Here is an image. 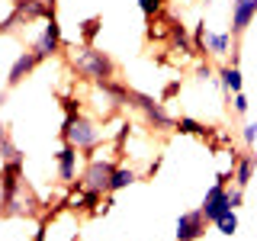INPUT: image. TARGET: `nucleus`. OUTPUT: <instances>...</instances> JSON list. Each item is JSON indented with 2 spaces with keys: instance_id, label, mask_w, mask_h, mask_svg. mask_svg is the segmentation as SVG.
I'll list each match as a JSON object with an SVG mask.
<instances>
[{
  "instance_id": "f257e3e1",
  "label": "nucleus",
  "mask_w": 257,
  "mask_h": 241,
  "mask_svg": "<svg viewBox=\"0 0 257 241\" xmlns=\"http://www.w3.org/2000/svg\"><path fill=\"white\" fill-rule=\"evenodd\" d=\"M58 135H61V142H68V145H74V148H80L84 155H90L96 145H100V139H103V129H100L96 119L84 116L80 109H68Z\"/></svg>"
},
{
  "instance_id": "39448f33",
  "label": "nucleus",
  "mask_w": 257,
  "mask_h": 241,
  "mask_svg": "<svg viewBox=\"0 0 257 241\" xmlns=\"http://www.w3.org/2000/svg\"><path fill=\"white\" fill-rule=\"evenodd\" d=\"M116 161L112 158H87V164H84V171H80V180H77V187H84V190H90V193H106L109 196V183H112V174H116Z\"/></svg>"
},
{
  "instance_id": "4be33fe9",
  "label": "nucleus",
  "mask_w": 257,
  "mask_h": 241,
  "mask_svg": "<svg viewBox=\"0 0 257 241\" xmlns=\"http://www.w3.org/2000/svg\"><path fill=\"white\" fill-rule=\"evenodd\" d=\"M196 80H199V84H219V71H215L212 64H199V68H196Z\"/></svg>"
},
{
  "instance_id": "2eb2a0df",
  "label": "nucleus",
  "mask_w": 257,
  "mask_h": 241,
  "mask_svg": "<svg viewBox=\"0 0 257 241\" xmlns=\"http://www.w3.org/2000/svg\"><path fill=\"white\" fill-rule=\"evenodd\" d=\"M257 171V151L247 148L244 155H238V164H235V177H231V183L241 190H247V183H251V177Z\"/></svg>"
},
{
  "instance_id": "9d476101",
  "label": "nucleus",
  "mask_w": 257,
  "mask_h": 241,
  "mask_svg": "<svg viewBox=\"0 0 257 241\" xmlns=\"http://www.w3.org/2000/svg\"><path fill=\"white\" fill-rule=\"evenodd\" d=\"M228 190H231L228 183H219V180H215L212 187L206 190V196H203V206H199V209L206 212V219H209V222H215L219 215H225V212L231 209V196H228Z\"/></svg>"
},
{
  "instance_id": "b1692460",
  "label": "nucleus",
  "mask_w": 257,
  "mask_h": 241,
  "mask_svg": "<svg viewBox=\"0 0 257 241\" xmlns=\"http://www.w3.org/2000/svg\"><path fill=\"white\" fill-rule=\"evenodd\" d=\"M96 29H100V20H96V16H93V20H87L84 26H80V39H84V45H90V39L96 36Z\"/></svg>"
},
{
  "instance_id": "393cba45",
  "label": "nucleus",
  "mask_w": 257,
  "mask_h": 241,
  "mask_svg": "<svg viewBox=\"0 0 257 241\" xmlns=\"http://www.w3.org/2000/svg\"><path fill=\"white\" fill-rule=\"evenodd\" d=\"M247 106H251V103H247V96H244V90L231 96V109H235L238 116H244V112H247Z\"/></svg>"
},
{
  "instance_id": "a878e982",
  "label": "nucleus",
  "mask_w": 257,
  "mask_h": 241,
  "mask_svg": "<svg viewBox=\"0 0 257 241\" xmlns=\"http://www.w3.org/2000/svg\"><path fill=\"white\" fill-rule=\"evenodd\" d=\"M228 196H231V209H241V206H244V190H241V187H231Z\"/></svg>"
},
{
  "instance_id": "0eeeda50",
  "label": "nucleus",
  "mask_w": 257,
  "mask_h": 241,
  "mask_svg": "<svg viewBox=\"0 0 257 241\" xmlns=\"http://www.w3.org/2000/svg\"><path fill=\"white\" fill-rule=\"evenodd\" d=\"M36 196L29 193L26 187V180L20 183L13 193H4V203H0V215L4 219H26V215H36L39 209H36Z\"/></svg>"
},
{
  "instance_id": "412c9836",
  "label": "nucleus",
  "mask_w": 257,
  "mask_h": 241,
  "mask_svg": "<svg viewBox=\"0 0 257 241\" xmlns=\"http://www.w3.org/2000/svg\"><path fill=\"white\" fill-rule=\"evenodd\" d=\"M139 10L145 20H155V16H161V10H164V0H139Z\"/></svg>"
},
{
  "instance_id": "6ab92c4d",
  "label": "nucleus",
  "mask_w": 257,
  "mask_h": 241,
  "mask_svg": "<svg viewBox=\"0 0 257 241\" xmlns=\"http://www.w3.org/2000/svg\"><path fill=\"white\" fill-rule=\"evenodd\" d=\"M177 132H180V135H196V139H206L209 129L203 123H196V119H190V116H180V119H177Z\"/></svg>"
},
{
  "instance_id": "ddd939ff",
  "label": "nucleus",
  "mask_w": 257,
  "mask_h": 241,
  "mask_svg": "<svg viewBox=\"0 0 257 241\" xmlns=\"http://www.w3.org/2000/svg\"><path fill=\"white\" fill-rule=\"evenodd\" d=\"M257 16V0H231V36L241 39Z\"/></svg>"
},
{
  "instance_id": "6e6552de",
  "label": "nucleus",
  "mask_w": 257,
  "mask_h": 241,
  "mask_svg": "<svg viewBox=\"0 0 257 241\" xmlns=\"http://www.w3.org/2000/svg\"><path fill=\"white\" fill-rule=\"evenodd\" d=\"M80 155H84L80 148H74V145H68V142H61L58 155H55V174H58V180L64 183V187H74V183L80 180V174H77Z\"/></svg>"
},
{
  "instance_id": "cd10ccee",
  "label": "nucleus",
  "mask_w": 257,
  "mask_h": 241,
  "mask_svg": "<svg viewBox=\"0 0 257 241\" xmlns=\"http://www.w3.org/2000/svg\"><path fill=\"white\" fill-rule=\"evenodd\" d=\"M71 241H77V238H71Z\"/></svg>"
},
{
  "instance_id": "9b49d317",
  "label": "nucleus",
  "mask_w": 257,
  "mask_h": 241,
  "mask_svg": "<svg viewBox=\"0 0 257 241\" xmlns=\"http://www.w3.org/2000/svg\"><path fill=\"white\" fill-rule=\"evenodd\" d=\"M32 48H36V55L42 61H48L55 52L61 48V26H58V16H48V20L42 23V32H39V39L32 42Z\"/></svg>"
},
{
  "instance_id": "20e7f679",
  "label": "nucleus",
  "mask_w": 257,
  "mask_h": 241,
  "mask_svg": "<svg viewBox=\"0 0 257 241\" xmlns=\"http://www.w3.org/2000/svg\"><path fill=\"white\" fill-rule=\"evenodd\" d=\"M128 106L135 112H142L148 129H155V132H171V129H177V119L167 112V106L158 96H151L145 90H128Z\"/></svg>"
},
{
  "instance_id": "1a4fd4ad",
  "label": "nucleus",
  "mask_w": 257,
  "mask_h": 241,
  "mask_svg": "<svg viewBox=\"0 0 257 241\" xmlns=\"http://www.w3.org/2000/svg\"><path fill=\"white\" fill-rule=\"evenodd\" d=\"M206 225H212L206 219L203 209H187V212L177 215V241H199L206 235Z\"/></svg>"
},
{
  "instance_id": "a211bd4d",
  "label": "nucleus",
  "mask_w": 257,
  "mask_h": 241,
  "mask_svg": "<svg viewBox=\"0 0 257 241\" xmlns=\"http://www.w3.org/2000/svg\"><path fill=\"white\" fill-rule=\"evenodd\" d=\"M135 180H139V171H135V167L119 164L116 174H112V183H109V196H112V193H119V190H125V187H132Z\"/></svg>"
},
{
  "instance_id": "4468645a",
  "label": "nucleus",
  "mask_w": 257,
  "mask_h": 241,
  "mask_svg": "<svg viewBox=\"0 0 257 241\" xmlns=\"http://www.w3.org/2000/svg\"><path fill=\"white\" fill-rule=\"evenodd\" d=\"M219 87H222L225 96L241 93V87H244V74H241V68H238L235 61H225L222 68H219Z\"/></svg>"
},
{
  "instance_id": "aec40b11",
  "label": "nucleus",
  "mask_w": 257,
  "mask_h": 241,
  "mask_svg": "<svg viewBox=\"0 0 257 241\" xmlns=\"http://www.w3.org/2000/svg\"><path fill=\"white\" fill-rule=\"evenodd\" d=\"M212 225L222 231V235H228V238H231V235L238 231V209H228V212H225V215H219V219H215Z\"/></svg>"
},
{
  "instance_id": "dca6fc26",
  "label": "nucleus",
  "mask_w": 257,
  "mask_h": 241,
  "mask_svg": "<svg viewBox=\"0 0 257 241\" xmlns=\"http://www.w3.org/2000/svg\"><path fill=\"white\" fill-rule=\"evenodd\" d=\"M0 161H4V164H26L23 151L13 145V135H10V129H4V135H0Z\"/></svg>"
},
{
  "instance_id": "423d86ee",
  "label": "nucleus",
  "mask_w": 257,
  "mask_h": 241,
  "mask_svg": "<svg viewBox=\"0 0 257 241\" xmlns=\"http://www.w3.org/2000/svg\"><path fill=\"white\" fill-rule=\"evenodd\" d=\"M193 45L203 55H209V58L222 61V58H228V52L235 48V36H231V32H212V29H206V23H199V26L193 29Z\"/></svg>"
},
{
  "instance_id": "f8f14e48",
  "label": "nucleus",
  "mask_w": 257,
  "mask_h": 241,
  "mask_svg": "<svg viewBox=\"0 0 257 241\" xmlns=\"http://www.w3.org/2000/svg\"><path fill=\"white\" fill-rule=\"evenodd\" d=\"M39 64H42V58L36 55V48H26V52H20V55H16V61L10 64V74H7V90H13L16 84H23V80H26L32 71L39 68Z\"/></svg>"
},
{
  "instance_id": "f03ea898",
  "label": "nucleus",
  "mask_w": 257,
  "mask_h": 241,
  "mask_svg": "<svg viewBox=\"0 0 257 241\" xmlns=\"http://www.w3.org/2000/svg\"><path fill=\"white\" fill-rule=\"evenodd\" d=\"M71 68L80 80L87 84H100V80H112L116 77V61L106 52H100L96 45H80L71 58Z\"/></svg>"
},
{
  "instance_id": "5701e85b",
  "label": "nucleus",
  "mask_w": 257,
  "mask_h": 241,
  "mask_svg": "<svg viewBox=\"0 0 257 241\" xmlns=\"http://www.w3.org/2000/svg\"><path fill=\"white\" fill-rule=\"evenodd\" d=\"M241 142L247 148H257V123H244L241 126Z\"/></svg>"
},
{
  "instance_id": "f3484780",
  "label": "nucleus",
  "mask_w": 257,
  "mask_h": 241,
  "mask_svg": "<svg viewBox=\"0 0 257 241\" xmlns=\"http://www.w3.org/2000/svg\"><path fill=\"white\" fill-rule=\"evenodd\" d=\"M167 32H171V48H174V52L190 55L193 48H196V45L190 42V32H187V26H183V23H171V29H167Z\"/></svg>"
},
{
  "instance_id": "bb28decb",
  "label": "nucleus",
  "mask_w": 257,
  "mask_h": 241,
  "mask_svg": "<svg viewBox=\"0 0 257 241\" xmlns=\"http://www.w3.org/2000/svg\"><path fill=\"white\" fill-rule=\"evenodd\" d=\"M45 225H39V231H36V235H32V241H48V235H45Z\"/></svg>"
},
{
  "instance_id": "7ed1b4c3",
  "label": "nucleus",
  "mask_w": 257,
  "mask_h": 241,
  "mask_svg": "<svg viewBox=\"0 0 257 241\" xmlns=\"http://www.w3.org/2000/svg\"><path fill=\"white\" fill-rule=\"evenodd\" d=\"M48 16H55V0H10L0 29L13 32L16 26H29V23H45Z\"/></svg>"
}]
</instances>
